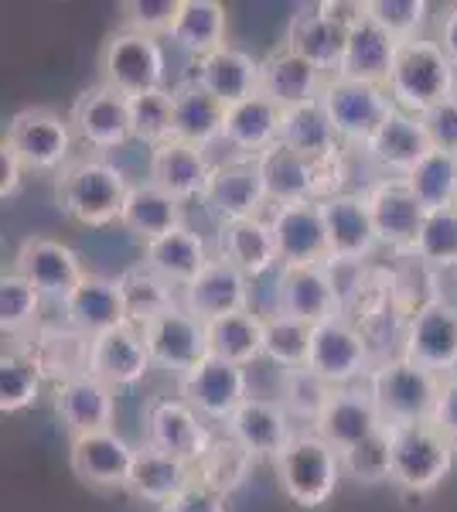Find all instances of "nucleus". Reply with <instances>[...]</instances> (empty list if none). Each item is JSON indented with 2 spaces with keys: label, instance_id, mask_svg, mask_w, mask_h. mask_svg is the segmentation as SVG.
Segmentation results:
<instances>
[{
  "label": "nucleus",
  "instance_id": "obj_1",
  "mask_svg": "<svg viewBox=\"0 0 457 512\" xmlns=\"http://www.w3.org/2000/svg\"><path fill=\"white\" fill-rule=\"evenodd\" d=\"M134 181L103 158H79L58 171V205L72 222L86 229H103L120 222Z\"/></svg>",
  "mask_w": 457,
  "mask_h": 512
},
{
  "label": "nucleus",
  "instance_id": "obj_2",
  "mask_svg": "<svg viewBox=\"0 0 457 512\" xmlns=\"http://www.w3.org/2000/svg\"><path fill=\"white\" fill-rule=\"evenodd\" d=\"M386 89L393 96L396 110L423 117L427 110H434L437 103L457 93V69L444 55L437 38L423 35L413 41H400Z\"/></svg>",
  "mask_w": 457,
  "mask_h": 512
},
{
  "label": "nucleus",
  "instance_id": "obj_3",
  "mask_svg": "<svg viewBox=\"0 0 457 512\" xmlns=\"http://www.w3.org/2000/svg\"><path fill=\"white\" fill-rule=\"evenodd\" d=\"M365 386H369L372 400H376L382 424L400 427L434 420L444 379L400 355V359H386L379 366H372V373L365 376Z\"/></svg>",
  "mask_w": 457,
  "mask_h": 512
},
{
  "label": "nucleus",
  "instance_id": "obj_4",
  "mask_svg": "<svg viewBox=\"0 0 457 512\" xmlns=\"http://www.w3.org/2000/svg\"><path fill=\"white\" fill-rule=\"evenodd\" d=\"M386 434L389 451H393V482L403 492L427 495L451 475L457 448L434 420L386 427Z\"/></svg>",
  "mask_w": 457,
  "mask_h": 512
},
{
  "label": "nucleus",
  "instance_id": "obj_5",
  "mask_svg": "<svg viewBox=\"0 0 457 512\" xmlns=\"http://www.w3.org/2000/svg\"><path fill=\"white\" fill-rule=\"evenodd\" d=\"M284 495L301 509H321L342 482V458L314 431H301L273 461Z\"/></svg>",
  "mask_w": 457,
  "mask_h": 512
},
{
  "label": "nucleus",
  "instance_id": "obj_6",
  "mask_svg": "<svg viewBox=\"0 0 457 512\" xmlns=\"http://www.w3.org/2000/svg\"><path fill=\"white\" fill-rule=\"evenodd\" d=\"M99 76L120 96L134 99L168 89V59H164L161 38L137 35V31H113L99 48Z\"/></svg>",
  "mask_w": 457,
  "mask_h": 512
},
{
  "label": "nucleus",
  "instance_id": "obj_7",
  "mask_svg": "<svg viewBox=\"0 0 457 512\" xmlns=\"http://www.w3.org/2000/svg\"><path fill=\"white\" fill-rule=\"evenodd\" d=\"M69 117H62L52 106H24L4 127V144L21 158L28 171H62L69 168L72 154Z\"/></svg>",
  "mask_w": 457,
  "mask_h": 512
},
{
  "label": "nucleus",
  "instance_id": "obj_8",
  "mask_svg": "<svg viewBox=\"0 0 457 512\" xmlns=\"http://www.w3.org/2000/svg\"><path fill=\"white\" fill-rule=\"evenodd\" d=\"M321 103L335 123L342 144L365 147L372 134L396 113V103L386 86H365L342 76H331L321 89Z\"/></svg>",
  "mask_w": 457,
  "mask_h": 512
},
{
  "label": "nucleus",
  "instance_id": "obj_9",
  "mask_svg": "<svg viewBox=\"0 0 457 512\" xmlns=\"http://www.w3.org/2000/svg\"><path fill=\"white\" fill-rule=\"evenodd\" d=\"M144 444L198 468V461L209 454L215 437L181 396H154L144 410Z\"/></svg>",
  "mask_w": 457,
  "mask_h": 512
},
{
  "label": "nucleus",
  "instance_id": "obj_10",
  "mask_svg": "<svg viewBox=\"0 0 457 512\" xmlns=\"http://www.w3.org/2000/svg\"><path fill=\"white\" fill-rule=\"evenodd\" d=\"M403 359L447 379L457 373V304L430 297L406 321Z\"/></svg>",
  "mask_w": 457,
  "mask_h": 512
},
{
  "label": "nucleus",
  "instance_id": "obj_11",
  "mask_svg": "<svg viewBox=\"0 0 457 512\" xmlns=\"http://www.w3.org/2000/svg\"><path fill=\"white\" fill-rule=\"evenodd\" d=\"M256 168H260L263 188H267V198L273 205L321 202V198H328V195H338V185L328 181L338 175V161L318 164V161H307L301 154L287 151L284 144H273L270 151H263L260 158H256Z\"/></svg>",
  "mask_w": 457,
  "mask_h": 512
},
{
  "label": "nucleus",
  "instance_id": "obj_12",
  "mask_svg": "<svg viewBox=\"0 0 457 512\" xmlns=\"http://www.w3.org/2000/svg\"><path fill=\"white\" fill-rule=\"evenodd\" d=\"M144 345L151 352V362L161 369H168L174 376H188L191 369H198L209 359V332L205 321H198L191 311L178 308L164 311V315L151 318L147 325H140Z\"/></svg>",
  "mask_w": 457,
  "mask_h": 512
},
{
  "label": "nucleus",
  "instance_id": "obj_13",
  "mask_svg": "<svg viewBox=\"0 0 457 512\" xmlns=\"http://www.w3.org/2000/svg\"><path fill=\"white\" fill-rule=\"evenodd\" d=\"M267 219L273 239H277L280 267H324V263H331L321 202L273 205Z\"/></svg>",
  "mask_w": 457,
  "mask_h": 512
},
{
  "label": "nucleus",
  "instance_id": "obj_14",
  "mask_svg": "<svg viewBox=\"0 0 457 512\" xmlns=\"http://www.w3.org/2000/svg\"><path fill=\"white\" fill-rule=\"evenodd\" d=\"M307 369H314L324 383L335 390L355 386L362 376L372 373L369 366V342L362 338L359 328H352L345 318L324 321L311 332V355H307Z\"/></svg>",
  "mask_w": 457,
  "mask_h": 512
},
{
  "label": "nucleus",
  "instance_id": "obj_15",
  "mask_svg": "<svg viewBox=\"0 0 457 512\" xmlns=\"http://www.w3.org/2000/svg\"><path fill=\"white\" fill-rule=\"evenodd\" d=\"M14 274H21L28 284L38 287L41 297H55L65 301L76 287L82 284V277L89 274L82 267L79 253L69 243L52 236H28L14 253Z\"/></svg>",
  "mask_w": 457,
  "mask_h": 512
},
{
  "label": "nucleus",
  "instance_id": "obj_16",
  "mask_svg": "<svg viewBox=\"0 0 457 512\" xmlns=\"http://www.w3.org/2000/svg\"><path fill=\"white\" fill-rule=\"evenodd\" d=\"M277 315L304 321L311 328L342 318V297H338V284L328 263L324 267H280Z\"/></svg>",
  "mask_w": 457,
  "mask_h": 512
},
{
  "label": "nucleus",
  "instance_id": "obj_17",
  "mask_svg": "<svg viewBox=\"0 0 457 512\" xmlns=\"http://www.w3.org/2000/svg\"><path fill=\"white\" fill-rule=\"evenodd\" d=\"M181 400H185L202 420L229 424V417L249 400L246 369L209 355L202 366L191 369L188 376H181Z\"/></svg>",
  "mask_w": 457,
  "mask_h": 512
},
{
  "label": "nucleus",
  "instance_id": "obj_18",
  "mask_svg": "<svg viewBox=\"0 0 457 512\" xmlns=\"http://www.w3.org/2000/svg\"><path fill=\"white\" fill-rule=\"evenodd\" d=\"M69 123L76 130V137L86 140L96 151H116V147H123L134 137V127H130V99L110 89L106 82H96V86L82 89L72 99Z\"/></svg>",
  "mask_w": 457,
  "mask_h": 512
},
{
  "label": "nucleus",
  "instance_id": "obj_19",
  "mask_svg": "<svg viewBox=\"0 0 457 512\" xmlns=\"http://www.w3.org/2000/svg\"><path fill=\"white\" fill-rule=\"evenodd\" d=\"M151 352L144 345V335H140L137 325H120L110 328V332L86 338V369L89 376L103 379L113 390H123V386L140 383L147 373H151Z\"/></svg>",
  "mask_w": 457,
  "mask_h": 512
},
{
  "label": "nucleus",
  "instance_id": "obj_20",
  "mask_svg": "<svg viewBox=\"0 0 457 512\" xmlns=\"http://www.w3.org/2000/svg\"><path fill=\"white\" fill-rule=\"evenodd\" d=\"M137 448L116 431H96L69 441V465L82 485L93 489H127Z\"/></svg>",
  "mask_w": 457,
  "mask_h": 512
},
{
  "label": "nucleus",
  "instance_id": "obj_21",
  "mask_svg": "<svg viewBox=\"0 0 457 512\" xmlns=\"http://www.w3.org/2000/svg\"><path fill=\"white\" fill-rule=\"evenodd\" d=\"M267 202L270 198L267 188H263L260 168H256V158H232L215 164L202 198V205L219 222L263 216V205Z\"/></svg>",
  "mask_w": 457,
  "mask_h": 512
},
{
  "label": "nucleus",
  "instance_id": "obj_22",
  "mask_svg": "<svg viewBox=\"0 0 457 512\" xmlns=\"http://www.w3.org/2000/svg\"><path fill=\"white\" fill-rule=\"evenodd\" d=\"M226 437L236 441L253 461H277L290 441L297 437L294 424H290L287 410L280 407L277 400H267V396H249L243 407L229 417L226 424Z\"/></svg>",
  "mask_w": 457,
  "mask_h": 512
},
{
  "label": "nucleus",
  "instance_id": "obj_23",
  "mask_svg": "<svg viewBox=\"0 0 457 512\" xmlns=\"http://www.w3.org/2000/svg\"><path fill=\"white\" fill-rule=\"evenodd\" d=\"M372 212V226L382 246H393V250H406L417 243L420 229H423V205L417 202V195L410 192L406 178H379L369 192H362Z\"/></svg>",
  "mask_w": 457,
  "mask_h": 512
},
{
  "label": "nucleus",
  "instance_id": "obj_24",
  "mask_svg": "<svg viewBox=\"0 0 457 512\" xmlns=\"http://www.w3.org/2000/svg\"><path fill=\"white\" fill-rule=\"evenodd\" d=\"M321 216H324V229H328L331 263H359L379 246L365 195L338 192L321 198Z\"/></svg>",
  "mask_w": 457,
  "mask_h": 512
},
{
  "label": "nucleus",
  "instance_id": "obj_25",
  "mask_svg": "<svg viewBox=\"0 0 457 512\" xmlns=\"http://www.w3.org/2000/svg\"><path fill=\"white\" fill-rule=\"evenodd\" d=\"M116 390L89 373H72L55 386V414L72 437L113 431Z\"/></svg>",
  "mask_w": 457,
  "mask_h": 512
},
{
  "label": "nucleus",
  "instance_id": "obj_26",
  "mask_svg": "<svg viewBox=\"0 0 457 512\" xmlns=\"http://www.w3.org/2000/svg\"><path fill=\"white\" fill-rule=\"evenodd\" d=\"M249 284L253 280H246L232 263H226L222 256H212L202 274L181 291V308L191 311L205 325L215 318L239 315V311H249Z\"/></svg>",
  "mask_w": 457,
  "mask_h": 512
},
{
  "label": "nucleus",
  "instance_id": "obj_27",
  "mask_svg": "<svg viewBox=\"0 0 457 512\" xmlns=\"http://www.w3.org/2000/svg\"><path fill=\"white\" fill-rule=\"evenodd\" d=\"M382 427L386 424H382V414H379L376 400H372L369 386L355 383V386L335 390V396L328 400V407H324L321 420L311 427V431L318 434L321 441H328L335 451H348L352 444L379 434Z\"/></svg>",
  "mask_w": 457,
  "mask_h": 512
},
{
  "label": "nucleus",
  "instance_id": "obj_28",
  "mask_svg": "<svg viewBox=\"0 0 457 512\" xmlns=\"http://www.w3.org/2000/svg\"><path fill=\"white\" fill-rule=\"evenodd\" d=\"M62 311H65V321H69L82 338H96L130 321L120 277H103V274L82 277V284L62 301Z\"/></svg>",
  "mask_w": 457,
  "mask_h": 512
},
{
  "label": "nucleus",
  "instance_id": "obj_29",
  "mask_svg": "<svg viewBox=\"0 0 457 512\" xmlns=\"http://www.w3.org/2000/svg\"><path fill=\"white\" fill-rule=\"evenodd\" d=\"M280 45L290 48L294 55H301L304 62H311L314 69H321L324 76L331 79V76H338V65H342L348 31L324 18L318 4H307V7H297L287 18L284 41H280Z\"/></svg>",
  "mask_w": 457,
  "mask_h": 512
},
{
  "label": "nucleus",
  "instance_id": "obj_30",
  "mask_svg": "<svg viewBox=\"0 0 457 512\" xmlns=\"http://www.w3.org/2000/svg\"><path fill=\"white\" fill-rule=\"evenodd\" d=\"M215 256L232 263L246 280H260L270 270H280L277 239H273L267 216L219 222V253Z\"/></svg>",
  "mask_w": 457,
  "mask_h": 512
},
{
  "label": "nucleus",
  "instance_id": "obj_31",
  "mask_svg": "<svg viewBox=\"0 0 457 512\" xmlns=\"http://www.w3.org/2000/svg\"><path fill=\"white\" fill-rule=\"evenodd\" d=\"M362 151L372 164L389 171V178H406L434 147H430V137H427V130H423L420 117L396 110L393 117L372 134V140Z\"/></svg>",
  "mask_w": 457,
  "mask_h": 512
},
{
  "label": "nucleus",
  "instance_id": "obj_32",
  "mask_svg": "<svg viewBox=\"0 0 457 512\" xmlns=\"http://www.w3.org/2000/svg\"><path fill=\"white\" fill-rule=\"evenodd\" d=\"M215 164L209 161V151L195 144H181V140H168V144L151 151V181L164 188L168 195L178 198L181 205L205 198Z\"/></svg>",
  "mask_w": 457,
  "mask_h": 512
},
{
  "label": "nucleus",
  "instance_id": "obj_33",
  "mask_svg": "<svg viewBox=\"0 0 457 512\" xmlns=\"http://www.w3.org/2000/svg\"><path fill=\"white\" fill-rule=\"evenodd\" d=\"M324 82L328 76L321 69H314L311 62H304L301 55H294L284 45H277L260 59V96H267L280 110L318 99Z\"/></svg>",
  "mask_w": 457,
  "mask_h": 512
},
{
  "label": "nucleus",
  "instance_id": "obj_34",
  "mask_svg": "<svg viewBox=\"0 0 457 512\" xmlns=\"http://www.w3.org/2000/svg\"><path fill=\"white\" fill-rule=\"evenodd\" d=\"M287 151L301 154L307 161H318V164H331L342 158V137H338L335 123H331L328 110H324L321 96L311 99V103L301 106H290L280 117V140Z\"/></svg>",
  "mask_w": 457,
  "mask_h": 512
},
{
  "label": "nucleus",
  "instance_id": "obj_35",
  "mask_svg": "<svg viewBox=\"0 0 457 512\" xmlns=\"http://www.w3.org/2000/svg\"><path fill=\"white\" fill-rule=\"evenodd\" d=\"M191 69H195L191 79L209 96L219 99L222 106H236L260 93V59H253L243 48L226 45L222 52L209 55V59H198Z\"/></svg>",
  "mask_w": 457,
  "mask_h": 512
},
{
  "label": "nucleus",
  "instance_id": "obj_36",
  "mask_svg": "<svg viewBox=\"0 0 457 512\" xmlns=\"http://www.w3.org/2000/svg\"><path fill=\"white\" fill-rule=\"evenodd\" d=\"M212 260L205 239L188 226H178L168 236H157L151 243H144V267L154 270L161 280H168L171 287L185 291V287L205 270V263Z\"/></svg>",
  "mask_w": 457,
  "mask_h": 512
},
{
  "label": "nucleus",
  "instance_id": "obj_37",
  "mask_svg": "<svg viewBox=\"0 0 457 512\" xmlns=\"http://www.w3.org/2000/svg\"><path fill=\"white\" fill-rule=\"evenodd\" d=\"M396 52H400V41L389 38L379 24H372L365 18L359 28L348 31V45H345L342 65H338V76L352 79V82H365V86H389Z\"/></svg>",
  "mask_w": 457,
  "mask_h": 512
},
{
  "label": "nucleus",
  "instance_id": "obj_38",
  "mask_svg": "<svg viewBox=\"0 0 457 512\" xmlns=\"http://www.w3.org/2000/svg\"><path fill=\"white\" fill-rule=\"evenodd\" d=\"M280 117L284 110L273 106L267 96H249L243 103L226 106V127H222V144L239 151L243 158H260L280 140Z\"/></svg>",
  "mask_w": 457,
  "mask_h": 512
},
{
  "label": "nucleus",
  "instance_id": "obj_39",
  "mask_svg": "<svg viewBox=\"0 0 457 512\" xmlns=\"http://www.w3.org/2000/svg\"><path fill=\"white\" fill-rule=\"evenodd\" d=\"M120 226L140 243H151L157 236H168L178 226H185V205L164 188H157L151 178L134 181L127 195V205L120 212Z\"/></svg>",
  "mask_w": 457,
  "mask_h": 512
},
{
  "label": "nucleus",
  "instance_id": "obj_40",
  "mask_svg": "<svg viewBox=\"0 0 457 512\" xmlns=\"http://www.w3.org/2000/svg\"><path fill=\"white\" fill-rule=\"evenodd\" d=\"M226 35H229L226 4H219V0H181L178 18H174L168 38L185 55H191V62H198L222 52L229 45Z\"/></svg>",
  "mask_w": 457,
  "mask_h": 512
},
{
  "label": "nucleus",
  "instance_id": "obj_41",
  "mask_svg": "<svg viewBox=\"0 0 457 512\" xmlns=\"http://www.w3.org/2000/svg\"><path fill=\"white\" fill-rule=\"evenodd\" d=\"M174 99V137L181 144L209 147L222 140V127H226V106L215 96L205 93L195 79H185L171 89Z\"/></svg>",
  "mask_w": 457,
  "mask_h": 512
},
{
  "label": "nucleus",
  "instance_id": "obj_42",
  "mask_svg": "<svg viewBox=\"0 0 457 512\" xmlns=\"http://www.w3.org/2000/svg\"><path fill=\"white\" fill-rule=\"evenodd\" d=\"M198 478V472L191 465L178 458H168V454L154 451V448H137V461L134 472H130L127 492L140 502H151V506H168L174 495H181L191 482Z\"/></svg>",
  "mask_w": 457,
  "mask_h": 512
},
{
  "label": "nucleus",
  "instance_id": "obj_43",
  "mask_svg": "<svg viewBox=\"0 0 457 512\" xmlns=\"http://www.w3.org/2000/svg\"><path fill=\"white\" fill-rule=\"evenodd\" d=\"M205 332H209L212 359L232 362V366H239V369L263 359V315H256V311H239V315L215 318L205 325Z\"/></svg>",
  "mask_w": 457,
  "mask_h": 512
},
{
  "label": "nucleus",
  "instance_id": "obj_44",
  "mask_svg": "<svg viewBox=\"0 0 457 512\" xmlns=\"http://www.w3.org/2000/svg\"><path fill=\"white\" fill-rule=\"evenodd\" d=\"M406 185L417 195L423 212H444L457 205V154L430 151L417 168L406 175Z\"/></svg>",
  "mask_w": 457,
  "mask_h": 512
},
{
  "label": "nucleus",
  "instance_id": "obj_45",
  "mask_svg": "<svg viewBox=\"0 0 457 512\" xmlns=\"http://www.w3.org/2000/svg\"><path fill=\"white\" fill-rule=\"evenodd\" d=\"M120 287H123V301H127V318H130V325H137V328L147 325V321L157 315H164V311L178 308V301H174L178 287L161 280L154 270H147L144 263L123 270Z\"/></svg>",
  "mask_w": 457,
  "mask_h": 512
},
{
  "label": "nucleus",
  "instance_id": "obj_46",
  "mask_svg": "<svg viewBox=\"0 0 457 512\" xmlns=\"http://www.w3.org/2000/svg\"><path fill=\"white\" fill-rule=\"evenodd\" d=\"M41 383H45V369L38 359L24 352L0 355V410L4 414H21L41 396Z\"/></svg>",
  "mask_w": 457,
  "mask_h": 512
},
{
  "label": "nucleus",
  "instance_id": "obj_47",
  "mask_svg": "<svg viewBox=\"0 0 457 512\" xmlns=\"http://www.w3.org/2000/svg\"><path fill=\"white\" fill-rule=\"evenodd\" d=\"M311 325L294 321L287 315L273 311L270 318H263V359H270L273 366L287 369H304L307 355H311Z\"/></svg>",
  "mask_w": 457,
  "mask_h": 512
},
{
  "label": "nucleus",
  "instance_id": "obj_48",
  "mask_svg": "<svg viewBox=\"0 0 457 512\" xmlns=\"http://www.w3.org/2000/svg\"><path fill=\"white\" fill-rule=\"evenodd\" d=\"M335 396V386L324 383L314 369H287L280 376V407L287 410L290 420H307V424H318L328 400Z\"/></svg>",
  "mask_w": 457,
  "mask_h": 512
},
{
  "label": "nucleus",
  "instance_id": "obj_49",
  "mask_svg": "<svg viewBox=\"0 0 457 512\" xmlns=\"http://www.w3.org/2000/svg\"><path fill=\"white\" fill-rule=\"evenodd\" d=\"M342 458V475L359 485H382L393 482V451H389V434L382 427L379 434L352 444L348 451H338Z\"/></svg>",
  "mask_w": 457,
  "mask_h": 512
},
{
  "label": "nucleus",
  "instance_id": "obj_50",
  "mask_svg": "<svg viewBox=\"0 0 457 512\" xmlns=\"http://www.w3.org/2000/svg\"><path fill=\"white\" fill-rule=\"evenodd\" d=\"M249 468H253V458L239 448L236 441H229V437H222V441H215L209 454H205L202 461H198V482L209 485V489L229 495L236 492L239 485L246 482Z\"/></svg>",
  "mask_w": 457,
  "mask_h": 512
},
{
  "label": "nucleus",
  "instance_id": "obj_51",
  "mask_svg": "<svg viewBox=\"0 0 457 512\" xmlns=\"http://www.w3.org/2000/svg\"><path fill=\"white\" fill-rule=\"evenodd\" d=\"M130 127H134V140L154 147L168 144L174 137V99L171 89H157V93L134 96L130 99Z\"/></svg>",
  "mask_w": 457,
  "mask_h": 512
},
{
  "label": "nucleus",
  "instance_id": "obj_52",
  "mask_svg": "<svg viewBox=\"0 0 457 512\" xmlns=\"http://www.w3.org/2000/svg\"><path fill=\"white\" fill-rule=\"evenodd\" d=\"M41 301L35 284H28L21 274L4 270L0 277V332L4 335H21L24 328H31L38 321Z\"/></svg>",
  "mask_w": 457,
  "mask_h": 512
},
{
  "label": "nucleus",
  "instance_id": "obj_53",
  "mask_svg": "<svg viewBox=\"0 0 457 512\" xmlns=\"http://www.w3.org/2000/svg\"><path fill=\"white\" fill-rule=\"evenodd\" d=\"M410 253L430 267H457V205L444 212H430L423 219V229Z\"/></svg>",
  "mask_w": 457,
  "mask_h": 512
},
{
  "label": "nucleus",
  "instance_id": "obj_54",
  "mask_svg": "<svg viewBox=\"0 0 457 512\" xmlns=\"http://www.w3.org/2000/svg\"><path fill=\"white\" fill-rule=\"evenodd\" d=\"M369 21L379 24L389 38L413 41L423 38V28L430 21L427 0H369Z\"/></svg>",
  "mask_w": 457,
  "mask_h": 512
},
{
  "label": "nucleus",
  "instance_id": "obj_55",
  "mask_svg": "<svg viewBox=\"0 0 457 512\" xmlns=\"http://www.w3.org/2000/svg\"><path fill=\"white\" fill-rule=\"evenodd\" d=\"M181 0H123L120 14H123V28L137 31V35H171L174 18H178Z\"/></svg>",
  "mask_w": 457,
  "mask_h": 512
},
{
  "label": "nucleus",
  "instance_id": "obj_56",
  "mask_svg": "<svg viewBox=\"0 0 457 512\" xmlns=\"http://www.w3.org/2000/svg\"><path fill=\"white\" fill-rule=\"evenodd\" d=\"M420 120L434 151L457 154V93L451 99H444V103H437L434 110H427Z\"/></svg>",
  "mask_w": 457,
  "mask_h": 512
},
{
  "label": "nucleus",
  "instance_id": "obj_57",
  "mask_svg": "<svg viewBox=\"0 0 457 512\" xmlns=\"http://www.w3.org/2000/svg\"><path fill=\"white\" fill-rule=\"evenodd\" d=\"M226 499H229V495L215 492V489H209V485H202L195 478V482H191L185 492L174 495L168 506H161L157 512H229Z\"/></svg>",
  "mask_w": 457,
  "mask_h": 512
},
{
  "label": "nucleus",
  "instance_id": "obj_58",
  "mask_svg": "<svg viewBox=\"0 0 457 512\" xmlns=\"http://www.w3.org/2000/svg\"><path fill=\"white\" fill-rule=\"evenodd\" d=\"M321 14L328 21H335L338 28L352 31L369 18V0H318Z\"/></svg>",
  "mask_w": 457,
  "mask_h": 512
},
{
  "label": "nucleus",
  "instance_id": "obj_59",
  "mask_svg": "<svg viewBox=\"0 0 457 512\" xmlns=\"http://www.w3.org/2000/svg\"><path fill=\"white\" fill-rule=\"evenodd\" d=\"M434 424L451 437V444L457 448V373L444 379L440 386V400H437V410H434Z\"/></svg>",
  "mask_w": 457,
  "mask_h": 512
},
{
  "label": "nucleus",
  "instance_id": "obj_60",
  "mask_svg": "<svg viewBox=\"0 0 457 512\" xmlns=\"http://www.w3.org/2000/svg\"><path fill=\"white\" fill-rule=\"evenodd\" d=\"M24 171H28V168L21 164L18 154H14L4 140H0V198H4V202L21 192Z\"/></svg>",
  "mask_w": 457,
  "mask_h": 512
},
{
  "label": "nucleus",
  "instance_id": "obj_61",
  "mask_svg": "<svg viewBox=\"0 0 457 512\" xmlns=\"http://www.w3.org/2000/svg\"><path fill=\"white\" fill-rule=\"evenodd\" d=\"M437 41H440V48H444L447 59H451V65L457 69V4L447 7L444 18H440V24H437Z\"/></svg>",
  "mask_w": 457,
  "mask_h": 512
}]
</instances>
